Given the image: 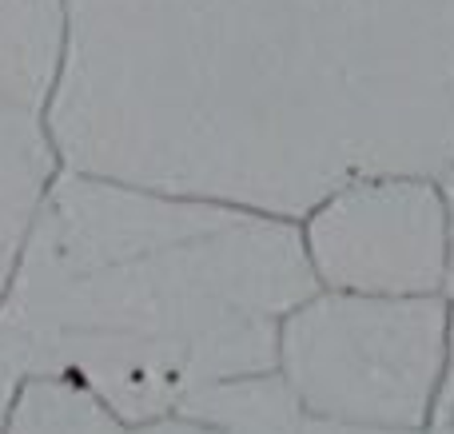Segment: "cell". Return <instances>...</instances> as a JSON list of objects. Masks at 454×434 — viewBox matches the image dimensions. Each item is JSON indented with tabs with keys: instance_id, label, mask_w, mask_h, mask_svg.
<instances>
[{
	"instance_id": "cell-1",
	"label": "cell",
	"mask_w": 454,
	"mask_h": 434,
	"mask_svg": "<svg viewBox=\"0 0 454 434\" xmlns=\"http://www.w3.org/2000/svg\"><path fill=\"white\" fill-rule=\"evenodd\" d=\"M64 167L299 220L454 167V0H64Z\"/></svg>"
},
{
	"instance_id": "cell-2",
	"label": "cell",
	"mask_w": 454,
	"mask_h": 434,
	"mask_svg": "<svg viewBox=\"0 0 454 434\" xmlns=\"http://www.w3.org/2000/svg\"><path fill=\"white\" fill-rule=\"evenodd\" d=\"M311 291L295 220L60 167L0 291V363L160 419L275 367L283 315Z\"/></svg>"
},
{
	"instance_id": "cell-3",
	"label": "cell",
	"mask_w": 454,
	"mask_h": 434,
	"mask_svg": "<svg viewBox=\"0 0 454 434\" xmlns=\"http://www.w3.org/2000/svg\"><path fill=\"white\" fill-rule=\"evenodd\" d=\"M454 307L442 295H355L315 287L283 315L275 371L307 419L423 430L447 371Z\"/></svg>"
},
{
	"instance_id": "cell-4",
	"label": "cell",
	"mask_w": 454,
	"mask_h": 434,
	"mask_svg": "<svg viewBox=\"0 0 454 434\" xmlns=\"http://www.w3.org/2000/svg\"><path fill=\"white\" fill-rule=\"evenodd\" d=\"M315 287L442 295L447 228L439 175L371 172L331 188L295 220Z\"/></svg>"
},
{
	"instance_id": "cell-5",
	"label": "cell",
	"mask_w": 454,
	"mask_h": 434,
	"mask_svg": "<svg viewBox=\"0 0 454 434\" xmlns=\"http://www.w3.org/2000/svg\"><path fill=\"white\" fill-rule=\"evenodd\" d=\"M60 167L48 108L0 92V291Z\"/></svg>"
},
{
	"instance_id": "cell-6",
	"label": "cell",
	"mask_w": 454,
	"mask_h": 434,
	"mask_svg": "<svg viewBox=\"0 0 454 434\" xmlns=\"http://www.w3.org/2000/svg\"><path fill=\"white\" fill-rule=\"evenodd\" d=\"M4 434H215L188 415L128 422L116 411L64 379H24L16 391Z\"/></svg>"
},
{
	"instance_id": "cell-7",
	"label": "cell",
	"mask_w": 454,
	"mask_h": 434,
	"mask_svg": "<svg viewBox=\"0 0 454 434\" xmlns=\"http://www.w3.org/2000/svg\"><path fill=\"white\" fill-rule=\"evenodd\" d=\"M64 60V0H0V92L52 100Z\"/></svg>"
},
{
	"instance_id": "cell-8",
	"label": "cell",
	"mask_w": 454,
	"mask_h": 434,
	"mask_svg": "<svg viewBox=\"0 0 454 434\" xmlns=\"http://www.w3.org/2000/svg\"><path fill=\"white\" fill-rule=\"evenodd\" d=\"M176 415H188L215 434H291L307 419L295 391L275 367L207 383L192 391Z\"/></svg>"
},
{
	"instance_id": "cell-9",
	"label": "cell",
	"mask_w": 454,
	"mask_h": 434,
	"mask_svg": "<svg viewBox=\"0 0 454 434\" xmlns=\"http://www.w3.org/2000/svg\"><path fill=\"white\" fill-rule=\"evenodd\" d=\"M442 191V228H447V263H442V299L454 307V167L439 175Z\"/></svg>"
},
{
	"instance_id": "cell-10",
	"label": "cell",
	"mask_w": 454,
	"mask_h": 434,
	"mask_svg": "<svg viewBox=\"0 0 454 434\" xmlns=\"http://www.w3.org/2000/svg\"><path fill=\"white\" fill-rule=\"evenodd\" d=\"M291 434H423V430H375V427H347V422H323L303 419Z\"/></svg>"
},
{
	"instance_id": "cell-11",
	"label": "cell",
	"mask_w": 454,
	"mask_h": 434,
	"mask_svg": "<svg viewBox=\"0 0 454 434\" xmlns=\"http://www.w3.org/2000/svg\"><path fill=\"white\" fill-rule=\"evenodd\" d=\"M20 375L12 371L8 363H0V434H4V422L12 415V403H16V391H20Z\"/></svg>"
},
{
	"instance_id": "cell-12",
	"label": "cell",
	"mask_w": 454,
	"mask_h": 434,
	"mask_svg": "<svg viewBox=\"0 0 454 434\" xmlns=\"http://www.w3.org/2000/svg\"><path fill=\"white\" fill-rule=\"evenodd\" d=\"M423 434H454V407H447V411H434L431 422L423 427Z\"/></svg>"
}]
</instances>
